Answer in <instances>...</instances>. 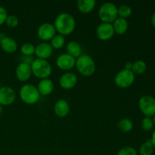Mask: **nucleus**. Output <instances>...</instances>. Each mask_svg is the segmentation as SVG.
Segmentation results:
<instances>
[{
  "label": "nucleus",
  "mask_w": 155,
  "mask_h": 155,
  "mask_svg": "<svg viewBox=\"0 0 155 155\" xmlns=\"http://www.w3.org/2000/svg\"><path fill=\"white\" fill-rule=\"evenodd\" d=\"M114 33L118 35H123L127 31L129 27L128 21L127 19L118 17L113 23H112Z\"/></svg>",
  "instance_id": "18"
},
{
  "label": "nucleus",
  "mask_w": 155,
  "mask_h": 155,
  "mask_svg": "<svg viewBox=\"0 0 155 155\" xmlns=\"http://www.w3.org/2000/svg\"><path fill=\"white\" fill-rule=\"evenodd\" d=\"M19 95L23 102L30 105L37 103L41 96L37 87L31 83L23 85L20 89Z\"/></svg>",
  "instance_id": "3"
},
{
  "label": "nucleus",
  "mask_w": 155,
  "mask_h": 155,
  "mask_svg": "<svg viewBox=\"0 0 155 155\" xmlns=\"http://www.w3.org/2000/svg\"><path fill=\"white\" fill-rule=\"evenodd\" d=\"M54 112L58 117H65L70 113L69 103L63 98L58 99L54 104Z\"/></svg>",
  "instance_id": "15"
},
{
  "label": "nucleus",
  "mask_w": 155,
  "mask_h": 155,
  "mask_svg": "<svg viewBox=\"0 0 155 155\" xmlns=\"http://www.w3.org/2000/svg\"><path fill=\"white\" fill-rule=\"evenodd\" d=\"M1 43L0 46L1 48L6 53H14L18 49V43L13 38L9 36H4L0 38Z\"/></svg>",
  "instance_id": "17"
},
{
  "label": "nucleus",
  "mask_w": 155,
  "mask_h": 155,
  "mask_svg": "<svg viewBox=\"0 0 155 155\" xmlns=\"http://www.w3.org/2000/svg\"><path fill=\"white\" fill-rule=\"evenodd\" d=\"M20 51L24 56H32L35 54V45L30 42H25L21 46Z\"/></svg>",
  "instance_id": "25"
},
{
  "label": "nucleus",
  "mask_w": 155,
  "mask_h": 155,
  "mask_svg": "<svg viewBox=\"0 0 155 155\" xmlns=\"http://www.w3.org/2000/svg\"><path fill=\"white\" fill-rule=\"evenodd\" d=\"M136 79V75L132 71L121 70L114 77V83L117 87L125 89L131 86L133 84Z\"/></svg>",
  "instance_id": "6"
},
{
  "label": "nucleus",
  "mask_w": 155,
  "mask_h": 155,
  "mask_svg": "<svg viewBox=\"0 0 155 155\" xmlns=\"http://www.w3.org/2000/svg\"><path fill=\"white\" fill-rule=\"evenodd\" d=\"M50 45L53 49H60L65 45V37L61 34H56L50 40Z\"/></svg>",
  "instance_id": "22"
},
{
  "label": "nucleus",
  "mask_w": 155,
  "mask_h": 155,
  "mask_svg": "<svg viewBox=\"0 0 155 155\" xmlns=\"http://www.w3.org/2000/svg\"><path fill=\"white\" fill-rule=\"evenodd\" d=\"M54 28L58 34L65 36L70 35L76 28L74 17L68 12H61L54 19Z\"/></svg>",
  "instance_id": "1"
},
{
  "label": "nucleus",
  "mask_w": 155,
  "mask_h": 155,
  "mask_svg": "<svg viewBox=\"0 0 155 155\" xmlns=\"http://www.w3.org/2000/svg\"><path fill=\"white\" fill-rule=\"evenodd\" d=\"M117 8L113 2H104L98 9V18L102 23L112 24L118 18Z\"/></svg>",
  "instance_id": "5"
},
{
  "label": "nucleus",
  "mask_w": 155,
  "mask_h": 155,
  "mask_svg": "<svg viewBox=\"0 0 155 155\" xmlns=\"http://www.w3.org/2000/svg\"><path fill=\"white\" fill-rule=\"evenodd\" d=\"M2 112H3V108H2V106L1 104H0V115H1L2 114Z\"/></svg>",
  "instance_id": "34"
},
{
  "label": "nucleus",
  "mask_w": 155,
  "mask_h": 155,
  "mask_svg": "<svg viewBox=\"0 0 155 155\" xmlns=\"http://www.w3.org/2000/svg\"><path fill=\"white\" fill-rule=\"evenodd\" d=\"M150 139H151V142L152 143L154 148H155V130L153 131L152 135H151V138Z\"/></svg>",
  "instance_id": "32"
},
{
  "label": "nucleus",
  "mask_w": 155,
  "mask_h": 155,
  "mask_svg": "<svg viewBox=\"0 0 155 155\" xmlns=\"http://www.w3.org/2000/svg\"><path fill=\"white\" fill-rule=\"evenodd\" d=\"M0 43H1V39H0ZM0 48H1V46H0Z\"/></svg>",
  "instance_id": "36"
},
{
  "label": "nucleus",
  "mask_w": 155,
  "mask_h": 155,
  "mask_svg": "<svg viewBox=\"0 0 155 155\" xmlns=\"http://www.w3.org/2000/svg\"><path fill=\"white\" fill-rule=\"evenodd\" d=\"M77 77L75 74L71 72L64 73L59 79V84L64 89H71L77 85Z\"/></svg>",
  "instance_id": "14"
},
{
  "label": "nucleus",
  "mask_w": 155,
  "mask_h": 155,
  "mask_svg": "<svg viewBox=\"0 0 155 155\" xmlns=\"http://www.w3.org/2000/svg\"><path fill=\"white\" fill-rule=\"evenodd\" d=\"M32 74L37 78L42 80L49 77L52 72V68L47 60L36 58L30 64Z\"/></svg>",
  "instance_id": "4"
},
{
  "label": "nucleus",
  "mask_w": 155,
  "mask_h": 155,
  "mask_svg": "<svg viewBox=\"0 0 155 155\" xmlns=\"http://www.w3.org/2000/svg\"><path fill=\"white\" fill-rule=\"evenodd\" d=\"M147 70V64L144 61L138 60L136 61L134 63H133V68L132 71L133 74H142L146 71Z\"/></svg>",
  "instance_id": "24"
},
{
  "label": "nucleus",
  "mask_w": 155,
  "mask_h": 155,
  "mask_svg": "<svg viewBox=\"0 0 155 155\" xmlns=\"http://www.w3.org/2000/svg\"><path fill=\"white\" fill-rule=\"evenodd\" d=\"M154 152V146L151 142V139L145 141L140 146L139 153L140 155H152Z\"/></svg>",
  "instance_id": "23"
},
{
  "label": "nucleus",
  "mask_w": 155,
  "mask_h": 155,
  "mask_svg": "<svg viewBox=\"0 0 155 155\" xmlns=\"http://www.w3.org/2000/svg\"><path fill=\"white\" fill-rule=\"evenodd\" d=\"M36 87H37V89L40 95L46 96V95H50L53 92L54 86L52 80L48 78H46L40 80V81L38 83Z\"/></svg>",
  "instance_id": "16"
},
{
  "label": "nucleus",
  "mask_w": 155,
  "mask_h": 155,
  "mask_svg": "<svg viewBox=\"0 0 155 155\" xmlns=\"http://www.w3.org/2000/svg\"><path fill=\"white\" fill-rule=\"evenodd\" d=\"M152 120H153V123H154V125L155 126V114L154 115V116H153Z\"/></svg>",
  "instance_id": "35"
},
{
  "label": "nucleus",
  "mask_w": 155,
  "mask_h": 155,
  "mask_svg": "<svg viewBox=\"0 0 155 155\" xmlns=\"http://www.w3.org/2000/svg\"><path fill=\"white\" fill-rule=\"evenodd\" d=\"M95 33L97 37L102 41L109 40L115 34L112 24H108V23L100 24L97 27Z\"/></svg>",
  "instance_id": "9"
},
{
  "label": "nucleus",
  "mask_w": 155,
  "mask_h": 155,
  "mask_svg": "<svg viewBox=\"0 0 155 155\" xmlns=\"http://www.w3.org/2000/svg\"><path fill=\"white\" fill-rule=\"evenodd\" d=\"M117 155H138V153L133 147L125 146L118 151Z\"/></svg>",
  "instance_id": "29"
},
{
  "label": "nucleus",
  "mask_w": 155,
  "mask_h": 155,
  "mask_svg": "<svg viewBox=\"0 0 155 155\" xmlns=\"http://www.w3.org/2000/svg\"><path fill=\"white\" fill-rule=\"evenodd\" d=\"M5 24L8 27H11V28H15L19 24V19H18V17L16 15H8L7 18L5 20Z\"/></svg>",
  "instance_id": "28"
},
{
  "label": "nucleus",
  "mask_w": 155,
  "mask_h": 155,
  "mask_svg": "<svg viewBox=\"0 0 155 155\" xmlns=\"http://www.w3.org/2000/svg\"><path fill=\"white\" fill-rule=\"evenodd\" d=\"M56 35V30L54 24L51 23H42L37 29V36L44 42L49 41Z\"/></svg>",
  "instance_id": "8"
},
{
  "label": "nucleus",
  "mask_w": 155,
  "mask_h": 155,
  "mask_svg": "<svg viewBox=\"0 0 155 155\" xmlns=\"http://www.w3.org/2000/svg\"><path fill=\"white\" fill-rule=\"evenodd\" d=\"M53 53V48L50 43L46 42H40L35 46V54L37 58L47 60L51 56Z\"/></svg>",
  "instance_id": "13"
},
{
  "label": "nucleus",
  "mask_w": 155,
  "mask_h": 155,
  "mask_svg": "<svg viewBox=\"0 0 155 155\" xmlns=\"http://www.w3.org/2000/svg\"><path fill=\"white\" fill-rule=\"evenodd\" d=\"M8 17V12L6 9L2 6H0V26L2 25Z\"/></svg>",
  "instance_id": "30"
},
{
  "label": "nucleus",
  "mask_w": 155,
  "mask_h": 155,
  "mask_svg": "<svg viewBox=\"0 0 155 155\" xmlns=\"http://www.w3.org/2000/svg\"><path fill=\"white\" fill-rule=\"evenodd\" d=\"M154 123H153L152 118L148 117H145L142 119V123H141L142 129L146 132L151 131L153 129V127H154Z\"/></svg>",
  "instance_id": "27"
},
{
  "label": "nucleus",
  "mask_w": 155,
  "mask_h": 155,
  "mask_svg": "<svg viewBox=\"0 0 155 155\" xmlns=\"http://www.w3.org/2000/svg\"><path fill=\"white\" fill-rule=\"evenodd\" d=\"M67 53L76 59L80 57L82 53V47L79 42L77 41H71L66 45Z\"/></svg>",
  "instance_id": "20"
},
{
  "label": "nucleus",
  "mask_w": 155,
  "mask_h": 155,
  "mask_svg": "<svg viewBox=\"0 0 155 155\" xmlns=\"http://www.w3.org/2000/svg\"><path fill=\"white\" fill-rule=\"evenodd\" d=\"M132 68H133V63L131 61L126 62L125 68L124 69L128 70V71H132Z\"/></svg>",
  "instance_id": "31"
},
{
  "label": "nucleus",
  "mask_w": 155,
  "mask_h": 155,
  "mask_svg": "<svg viewBox=\"0 0 155 155\" xmlns=\"http://www.w3.org/2000/svg\"><path fill=\"white\" fill-rule=\"evenodd\" d=\"M117 127L123 133H129L133 129V123L129 118H123L118 122Z\"/></svg>",
  "instance_id": "21"
},
{
  "label": "nucleus",
  "mask_w": 155,
  "mask_h": 155,
  "mask_svg": "<svg viewBox=\"0 0 155 155\" xmlns=\"http://www.w3.org/2000/svg\"><path fill=\"white\" fill-rule=\"evenodd\" d=\"M139 108L145 117H151L155 114V98L151 95H143L139 100Z\"/></svg>",
  "instance_id": "7"
},
{
  "label": "nucleus",
  "mask_w": 155,
  "mask_h": 155,
  "mask_svg": "<svg viewBox=\"0 0 155 155\" xmlns=\"http://www.w3.org/2000/svg\"><path fill=\"white\" fill-rule=\"evenodd\" d=\"M16 99V92L10 86L0 88V104L8 106L13 104Z\"/></svg>",
  "instance_id": "10"
},
{
  "label": "nucleus",
  "mask_w": 155,
  "mask_h": 155,
  "mask_svg": "<svg viewBox=\"0 0 155 155\" xmlns=\"http://www.w3.org/2000/svg\"><path fill=\"white\" fill-rule=\"evenodd\" d=\"M75 67L78 72L85 77L92 76L96 69L95 61L87 54H82L76 59Z\"/></svg>",
  "instance_id": "2"
},
{
  "label": "nucleus",
  "mask_w": 155,
  "mask_h": 155,
  "mask_svg": "<svg viewBox=\"0 0 155 155\" xmlns=\"http://www.w3.org/2000/svg\"><path fill=\"white\" fill-rule=\"evenodd\" d=\"M32 70L30 64L24 62H21L17 66L15 70V76L21 82H26L30 78L32 75Z\"/></svg>",
  "instance_id": "12"
},
{
  "label": "nucleus",
  "mask_w": 155,
  "mask_h": 155,
  "mask_svg": "<svg viewBox=\"0 0 155 155\" xmlns=\"http://www.w3.org/2000/svg\"><path fill=\"white\" fill-rule=\"evenodd\" d=\"M117 12L118 17L127 19L129 17L131 16L133 10H132L131 7L129 6L128 5H122L117 8Z\"/></svg>",
  "instance_id": "26"
},
{
  "label": "nucleus",
  "mask_w": 155,
  "mask_h": 155,
  "mask_svg": "<svg viewBox=\"0 0 155 155\" xmlns=\"http://www.w3.org/2000/svg\"><path fill=\"white\" fill-rule=\"evenodd\" d=\"M151 24H152L153 27H155V12L154 14H153L152 16H151Z\"/></svg>",
  "instance_id": "33"
},
{
  "label": "nucleus",
  "mask_w": 155,
  "mask_h": 155,
  "mask_svg": "<svg viewBox=\"0 0 155 155\" xmlns=\"http://www.w3.org/2000/svg\"><path fill=\"white\" fill-rule=\"evenodd\" d=\"M95 0H78L77 2V8L83 14L90 13L95 8Z\"/></svg>",
  "instance_id": "19"
},
{
  "label": "nucleus",
  "mask_w": 155,
  "mask_h": 155,
  "mask_svg": "<svg viewBox=\"0 0 155 155\" xmlns=\"http://www.w3.org/2000/svg\"><path fill=\"white\" fill-rule=\"evenodd\" d=\"M76 58L68 54V53H63L60 54L56 59V65L58 68L63 71H68L75 67Z\"/></svg>",
  "instance_id": "11"
}]
</instances>
